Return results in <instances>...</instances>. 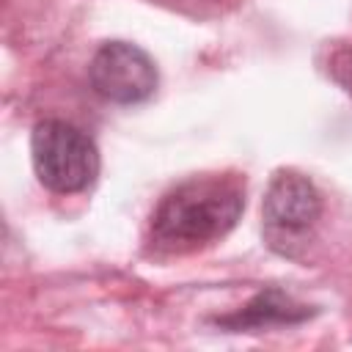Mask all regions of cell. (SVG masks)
I'll return each mask as SVG.
<instances>
[{
	"label": "cell",
	"instance_id": "obj_3",
	"mask_svg": "<svg viewBox=\"0 0 352 352\" xmlns=\"http://www.w3.org/2000/svg\"><path fill=\"white\" fill-rule=\"evenodd\" d=\"M322 217V195L314 182L297 170H278L270 179L261 204L264 239L280 256H297Z\"/></svg>",
	"mask_w": 352,
	"mask_h": 352
},
{
	"label": "cell",
	"instance_id": "obj_4",
	"mask_svg": "<svg viewBox=\"0 0 352 352\" xmlns=\"http://www.w3.org/2000/svg\"><path fill=\"white\" fill-rule=\"evenodd\" d=\"M91 88L113 104H138L157 91V66L129 41H104L88 66Z\"/></svg>",
	"mask_w": 352,
	"mask_h": 352
},
{
	"label": "cell",
	"instance_id": "obj_7",
	"mask_svg": "<svg viewBox=\"0 0 352 352\" xmlns=\"http://www.w3.org/2000/svg\"><path fill=\"white\" fill-rule=\"evenodd\" d=\"M148 3H160V6H168L182 14H192V16H209V14H220L236 0H148Z\"/></svg>",
	"mask_w": 352,
	"mask_h": 352
},
{
	"label": "cell",
	"instance_id": "obj_1",
	"mask_svg": "<svg viewBox=\"0 0 352 352\" xmlns=\"http://www.w3.org/2000/svg\"><path fill=\"white\" fill-rule=\"evenodd\" d=\"M245 209V179L236 173L192 176L168 190L148 220V239L162 253H190L226 236Z\"/></svg>",
	"mask_w": 352,
	"mask_h": 352
},
{
	"label": "cell",
	"instance_id": "obj_2",
	"mask_svg": "<svg viewBox=\"0 0 352 352\" xmlns=\"http://www.w3.org/2000/svg\"><path fill=\"white\" fill-rule=\"evenodd\" d=\"M30 157L38 182L60 195L88 190L99 176V148L74 124L44 118L33 126Z\"/></svg>",
	"mask_w": 352,
	"mask_h": 352
},
{
	"label": "cell",
	"instance_id": "obj_5",
	"mask_svg": "<svg viewBox=\"0 0 352 352\" xmlns=\"http://www.w3.org/2000/svg\"><path fill=\"white\" fill-rule=\"evenodd\" d=\"M314 311L302 302H294L280 289H264L258 292L242 311L220 316L217 324L228 330H248V327H272V324H294L308 319Z\"/></svg>",
	"mask_w": 352,
	"mask_h": 352
},
{
	"label": "cell",
	"instance_id": "obj_6",
	"mask_svg": "<svg viewBox=\"0 0 352 352\" xmlns=\"http://www.w3.org/2000/svg\"><path fill=\"white\" fill-rule=\"evenodd\" d=\"M327 74L352 96V44H338L327 55Z\"/></svg>",
	"mask_w": 352,
	"mask_h": 352
}]
</instances>
